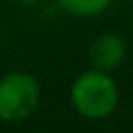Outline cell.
Here are the masks:
<instances>
[{"instance_id": "cell-1", "label": "cell", "mask_w": 133, "mask_h": 133, "mask_svg": "<svg viewBox=\"0 0 133 133\" xmlns=\"http://www.w3.org/2000/svg\"><path fill=\"white\" fill-rule=\"evenodd\" d=\"M71 102L73 108L89 118V121H100L112 114V110L118 104V87L114 79L106 71H85L81 73L71 87Z\"/></svg>"}, {"instance_id": "cell-2", "label": "cell", "mask_w": 133, "mask_h": 133, "mask_svg": "<svg viewBox=\"0 0 133 133\" xmlns=\"http://www.w3.org/2000/svg\"><path fill=\"white\" fill-rule=\"evenodd\" d=\"M39 104V85L27 73H8L0 79V121L27 118Z\"/></svg>"}, {"instance_id": "cell-3", "label": "cell", "mask_w": 133, "mask_h": 133, "mask_svg": "<svg viewBox=\"0 0 133 133\" xmlns=\"http://www.w3.org/2000/svg\"><path fill=\"white\" fill-rule=\"evenodd\" d=\"M125 52H127L125 42L118 35L104 33V35H100V37H96L91 42V46H89V62H91L94 69L110 73L123 62Z\"/></svg>"}, {"instance_id": "cell-4", "label": "cell", "mask_w": 133, "mask_h": 133, "mask_svg": "<svg viewBox=\"0 0 133 133\" xmlns=\"http://www.w3.org/2000/svg\"><path fill=\"white\" fill-rule=\"evenodd\" d=\"M60 8L77 17H96L110 6V0H58Z\"/></svg>"}, {"instance_id": "cell-5", "label": "cell", "mask_w": 133, "mask_h": 133, "mask_svg": "<svg viewBox=\"0 0 133 133\" xmlns=\"http://www.w3.org/2000/svg\"><path fill=\"white\" fill-rule=\"evenodd\" d=\"M25 2H31V0H25Z\"/></svg>"}]
</instances>
